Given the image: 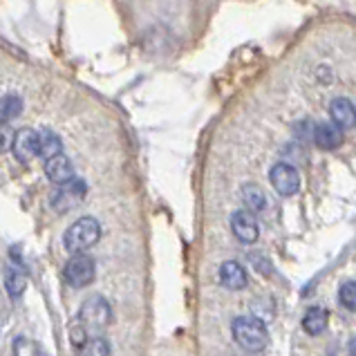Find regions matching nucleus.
Wrapping results in <instances>:
<instances>
[{
  "label": "nucleus",
  "instance_id": "nucleus-1",
  "mask_svg": "<svg viewBox=\"0 0 356 356\" xmlns=\"http://www.w3.org/2000/svg\"><path fill=\"white\" fill-rule=\"evenodd\" d=\"M113 321V309L104 296H92L83 302V307L79 312V330L81 337H101L106 327Z\"/></svg>",
  "mask_w": 356,
  "mask_h": 356
},
{
  "label": "nucleus",
  "instance_id": "nucleus-2",
  "mask_svg": "<svg viewBox=\"0 0 356 356\" xmlns=\"http://www.w3.org/2000/svg\"><path fill=\"white\" fill-rule=\"evenodd\" d=\"M233 339L240 345L242 350L247 352H262L269 345V332L267 325L260 318H251V316H238L231 325Z\"/></svg>",
  "mask_w": 356,
  "mask_h": 356
},
{
  "label": "nucleus",
  "instance_id": "nucleus-3",
  "mask_svg": "<svg viewBox=\"0 0 356 356\" xmlns=\"http://www.w3.org/2000/svg\"><path fill=\"white\" fill-rule=\"evenodd\" d=\"M101 238V225L97 218H79L76 222L67 227L65 236H63V244L70 253H83L86 249H90L92 244H97Z\"/></svg>",
  "mask_w": 356,
  "mask_h": 356
},
{
  "label": "nucleus",
  "instance_id": "nucleus-4",
  "mask_svg": "<svg viewBox=\"0 0 356 356\" xmlns=\"http://www.w3.org/2000/svg\"><path fill=\"white\" fill-rule=\"evenodd\" d=\"M63 276L67 280V284H72L76 289H83L88 284L95 282L97 276V264L95 260L88 256V253H74L72 258L67 260Z\"/></svg>",
  "mask_w": 356,
  "mask_h": 356
},
{
  "label": "nucleus",
  "instance_id": "nucleus-5",
  "mask_svg": "<svg viewBox=\"0 0 356 356\" xmlns=\"http://www.w3.org/2000/svg\"><path fill=\"white\" fill-rule=\"evenodd\" d=\"M86 181L83 179H70L65 184L56 186V191L49 195V204H52L54 211L58 213H65L70 209H74L76 204H81L86 197Z\"/></svg>",
  "mask_w": 356,
  "mask_h": 356
},
{
  "label": "nucleus",
  "instance_id": "nucleus-6",
  "mask_svg": "<svg viewBox=\"0 0 356 356\" xmlns=\"http://www.w3.org/2000/svg\"><path fill=\"white\" fill-rule=\"evenodd\" d=\"M269 181H271V186L276 188L278 195H284V197L296 195L300 188L298 170L291 164H284V161H280V164H276L269 170Z\"/></svg>",
  "mask_w": 356,
  "mask_h": 356
},
{
  "label": "nucleus",
  "instance_id": "nucleus-7",
  "mask_svg": "<svg viewBox=\"0 0 356 356\" xmlns=\"http://www.w3.org/2000/svg\"><path fill=\"white\" fill-rule=\"evenodd\" d=\"M231 231H233V236H236L242 244H253V242H258V238H260V229H258L256 216L249 213L247 209L233 213Z\"/></svg>",
  "mask_w": 356,
  "mask_h": 356
},
{
  "label": "nucleus",
  "instance_id": "nucleus-8",
  "mask_svg": "<svg viewBox=\"0 0 356 356\" xmlns=\"http://www.w3.org/2000/svg\"><path fill=\"white\" fill-rule=\"evenodd\" d=\"M12 150L20 164H29L32 159L38 157V130L23 128L14 135Z\"/></svg>",
  "mask_w": 356,
  "mask_h": 356
},
{
  "label": "nucleus",
  "instance_id": "nucleus-9",
  "mask_svg": "<svg viewBox=\"0 0 356 356\" xmlns=\"http://www.w3.org/2000/svg\"><path fill=\"white\" fill-rule=\"evenodd\" d=\"M220 282L231 291H240L247 287V271H244L240 262L227 260V262H222V267H220Z\"/></svg>",
  "mask_w": 356,
  "mask_h": 356
},
{
  "label": "nucleus",
  "instance_id": "nucleus-10",
  "mask_svg": "<svg viewBox=\"0 0 356 356\" xmlns=\"http://www.w3.org/2000/svg\"><path fill=\"white\" fill-rule=\"evenodd\" d=\"M330 117H332V124H337L341 130L356 126V108H354L352 101L345 99V97H339V99L332 101Z\"/></svg>",
  "mask_w": 356,
  "mask_h": 356
},
{
  "label": "nucleus",
  "instance_id": "nucleus-11",
  "mask_svg": "<svg viewBox=\"0 0 356 356\" xmlns=\"http://www.w3.org/2000/svg\"><path fill=\"white\" fill-rule=\"evenodd\" d=\"M45 175L49 181H54L56 186L65 184V181L74 179V168H72V161H70L65 155H56L52 159L45 161Z\"/></svg>",
  "mask_w": 356,
  "mask_h": 356
},
{
  "label": "nucleus",
  "instance_id": "nucleus-12",
  "mask_svg": "<svg viewBox=\"0 0 356 356\" xmlns=\"http://www.w3.org/2000/svg\"><path fill=\"white\" fill-rule=\"evenodd\" d=\"M312 137L314 144L323 150H337L343 144V130L337 124H318Z\"/></svg>",
  "mask_w": 356,
  "mask_h": 356
},
{
  "label": "nucleus",
  "instance_id": "nucleus-13",
  "mask_svg": "<svg viewBox=\"0 0 356 356\" xmlns=\"http://www.w3.org/2000/svg\"><path fill=\"white\" fill-rule=\"evenodd\" d=\"M38 155L45 161L52 159L56 155H63V144H60V137L52 128H40L38 130Z\"/></svg>",
  "mask_w": 356,
  "mask_h": 356
},
{
  "label": "nucleus",
  "instance_id": "nucleus-14",
  "mask_svg": "<svg viewBox=\"0 0 356 356\" xmlns=\"http://www.w3.org/2000/svg\"><path fill=\"white\" fill-rule=\"evenodd\" d=\"M330 323V312L325 307H309L307 314L302 316V330L309 334V337H318L325 330H327Z\"/></svg>",
  "mask_w": 356,
  "mask_h": 356
},
{
  "label": "nucleus",
  "instance_id": "nucleus-15",
  "mask_svg": "<svg viewBox=\"0 0 356 356\" xmlns=\"http://www.w3.org/2000/svg\"><path fill=\"white\" fill-rule=\"evenodd\" d=\"M242 200H244V207H247V211L253 213V216L267 209V197H264V191L258 184L242 186Z\"/></svg>",
  "mask_w": 356,
  "mask_h": 356
},
{
  "label": "nucleus",
  "instance_id": "nucleus-16",
  "mask_svg": "<svg viewBox=\"0 0 356 356\" xmlns=\"http://www.w3.org/2000/svg\"><path fill=\"white\" fill-rule=\"evenodd\" d=\"M5 289H7V293L12 298H20V296H23L25 289H27V276H25V271H20L16 267L7 269L5 271Z\"/></svg>",
  "mask_w": 356,
  "mask_h": 356
},
{
  "label": "nucleus",
  "instance_id": "nucleus-17",
  "mask_svg": "<svg viewBox=\"0 0 356 356\" xmlns=\"http://www.w3.org/2000/svg\"><path fill=\"white\" fill-rule=\"evenodd\" d=\"M79 356H110V345L106 339L92 337L83 341V345L79 348Z\"/></svg>",
  "mask_w": 356,
  "mask_h": 356
},
{
  "label": "nucleus",
  "instance_id": "nucleus-18",
  "mask_svg": "<svg viewBox=\"0 0 356 356\" xmlns=\"http://www.w3.org/2000/svg\"><path fill=\"white\" fill-rule=\"evenodd\" d=\"M20 110H23V101H20L16 95H7L0 99V121H3V124H7L9 119L18 117Z\"/></svg>",
  "mask_w": 356,
  "mask_h": 356
},
{
  "label": "nucleus",
  "instance_id": "nucleus-19",
  "mask_svg": "<svg viewBox=\"0 0 356 356\" xmlns=\"http://www.w3.org/2000/svg\"><path fill=\"white\" fill-rule=\"evenodd\" d=\"M339 298L343 302V307H348L350 312H356V280H348L341 284Z\"/></svg>",
  "mask_w": 356,
  "mask_h": 356
},
{
  "label": "nucleus",
  "instance_id": "nucleus-20",
  "mask_svg": "<svg viewBox=\"0 0 356 356\" xmlns=\"http://www.w3.org/2000/svg\"><path fill=\"white\" fill-rule=\"evenodd\" d=\"M14 356H38V350L32 341L27 339H16L14 341V350H12Z\"/></svg>",
  "mask_w": 356,
  "mask_h": 356
},
{
  "label": "nucleus",
  "instance_id": "nucleus-21",
  "mask_svg": "<svg viewBox=\"0 0 356 356\" xmlns=\"http://www.w3.org/2000/svg\"><path fill=\"white\" fill-rule=\"evenodd\" d=\"M249 260H251L253 267H256V271H258V273H264V276H271L273 267H271V262H269L267 258H262L260 253H251Z\"/></svg>",
  "mask_w": 356,
  "mask_h": 356
},
{
  "label": "nucleus",
  "instance_id": "nucleus-22",
  "mask_svg": "<svg viewBox=\"0 0 356 356\" xmlns=\"http://www.w3.org/2000/svg\"><path fill=\"white\" fill-rule=\"evenodd\" d=\"M14 135H16V132H12L5 124L0 126V150L12 148V144H14Z\"/></svg>",
  "mask_w": 356,
  "mask_h": 356
}]
</instances>
